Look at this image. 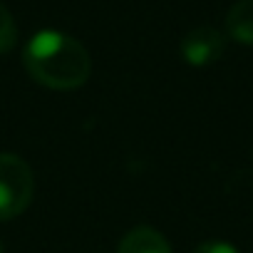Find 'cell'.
Returning a JSON list of instances; mask_svg holds the SVG:
<instances>
[{"label": "cell", "mask_w": 253, "mask_h": 253, "mask_svg": "<svg viewBox=\"0 0 253 253\" xmlns=\"http://www.w3.org/2000/svg\"><path fill=\"white\" fill-rule=\"evenodd\" d=\"M28 75L47 89H77L89 80L92 60L80 40L60 30H40L23 50Z\"/></svg>", "instance_id": "obj_1"}, {"label": "cell", "mask_w": 253, "mask_h": 253, "mask_svg": "<svg viewBox=\"0 0 253 253\" xmlns=\"http://www.w3.org/2000/svg\"><path fill=\"white\" fill-rule=\"evenodd\" d=\"M35 191V176L28 162L18 154H0V221L20 216Z\"/></svg>", "instance_id": "obj_2"}, {"label": "cell", "mask_w": 253, "mask_h": 253, "mask_svg": "<svg viewBox=\"0 0 253 253\" xmlns=\"http://www.w3.org/2000/svg\"><path fill=\"white\" fill-rule=\"evenodd\" d=\"M226 50V38L211 25H199L181 38V57L191 67H206L221 60Z\"/></svg>", "instance_id": "obj_3"}, {"label": "cell", "mask_w": 253, "mask_h": 253, "mask_svg": "<svg viewBox=\"0 0 253 253\" xmlns=\"http://www.w3.org/2000/svg\"><path fill=\"white\" fill-rule=\"evenodd\" d=\"M117 253H171V246L157 228L137 226L119 241Z\"/></svg>", "instance_id": "obj_4"}, {"label": "cell", "mask_w": 253, "mask_h": 253, "mask_svg": "<svg viewBox=\"0 0 253 253\" xmlns=\"http://www.w3.org/2000/svg\"><path fill=\"white\" fill-rule=\"evenodd\" d=\"M226 33L241 42L253 45V0H238L226 15Z\"/></svg>", "instance_id": "obj_5"}, {"label": "cell", "mask_w": 253, "mask_h": 253, "mask_svg": "<svg viewBox=\"0 0 253 253\" xmlns=\"http://www.w3.org/2000/svg\"><path fill=\"white\" fill-rule=\"evenodd\" d=\"M18 45V28L10 10L0 3V55H8Z\"/></svg>", "instance_id": "obj_6"}, {"label": "cell", "mask_w": 253, "mask_h": 253, "mask_svg": "<svg viewBox=\"0 0 253 253\" xmlns=\"http://www.w3.org/2000/svg\"><path fill=\"white\" fill-rule=\"evenodd\" d=\"M191 253H238V248H233L231 243H223V241H206V243L196 246Z\"/></svg>", "instance_id": "obj_7"}, {"label": "cell", "mask_w": 253, "mask_h": 253, "mask_svg": "<svg viewBox=\"0 0 253 253\" xmlns=\"http://www.w3.org/2000/svg\"><path fill=\"white\" fill-rule=\"evenodd\" d=\"M0 253H3V243H0Z\"/></svg>", "instance_id": "obj_8"}]
</instances>
